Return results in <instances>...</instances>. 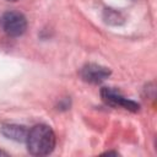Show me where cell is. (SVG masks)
Returning a JSON list of instances; mask_svg holds the SVG:
<instances>
[{
    "mask_svg": "<svg viewBox=\"0 0 157 157\" xmlns=\"http://www.w3.org/2000/svg\"><path fill=\"white\" fill-rule=\"evenodd\" d=\"M0 27L9 37H20L27 29V20L21 12L7 11L0 17Z\"/></svg>",
    "mask_w": 157,
    "mask_h": 157,
    "instance_id": "7a4b0ae2",
    "label": "cell"
},
{
    "mask_svg": "<svg viewBox=\"0 0 157 157\" xmlns=\"http://www.w3.org/2000/svg\"><path fill=\"white\" fill-rule=\"evenodd\" d=\"M0 155H4V156H6V155H7V153H6V152H4V151H1V150H0Z\"/></svg>",
    "mask_w": 157,
    "mask_h": 157,
    "instance_id": "8992f818",
    "label": "cell"
},
{
    "mask_svg": "<svg viewBox=\"0 0 157 157\" xmlns=\"http://www.w3.org/2000/svg\"><path fill=\"white\" fill-rule=\"evenodd\" d=\"M109 75H110V71L107 67L97 64H87L81 70L82 78L90 83H99L104 81Z\"/></svg>",
    "mask_w": 157,
    "mask_h": 157,
    "instance_id": "277c9868",
    "label": "cell"
},
{
    "mask_svg": "<svg viewBox=\"0 0 157 157\" xmlns=\"http://www.w3.org/2000/svg\"><path fill=\"white\" fill-rule=\"evenodd\" d=\"M27 148L33 156H47L55 147V135L54 131L44 124L34 125L26 137Z\"/></svg>",
    "mask_w": 157,
    "mask_h": 157,
    "instance_id": "6da1fadb",
    "label": "cell"
},
{
    "mask_svg": "<svg viewBox=\"0 0 157 157\" xmlns=\"http://www.w3.org/2000/svg\"><path fill=\"white\" fill-rule=\"evenodd\" d=\"M9 1H17V0H9Z\"/></svg>",
    "mask_w": 157,
    "mask_h": 157,
    "instance_id": "52a82bcc",
    "label": "cell"
},
{
    "mask_svg": "<svg viewBox=\"0 0 157 157\" xmlns=\"http://www.w3.org/2000/svg\"><path fill=\"white\" fill-rule=\"evenodd\" d=\"M1 131L6 137L15 141H26L27 132H28L25 129V126H21V125H4Z\"/></svg>",
    "mask_w": 157,
    "mask_h": 157,
    "instance_id": "5b68a950",
    "label": "cell"
},
{
    "mask_svg": "<svg viewBox=\"0 0 157 157\" xmlns=\"http://www.w3.org/2000/svg\"><path fill=\"white\" fill-rule=\"evenodd\" d=\"M101 94H102V98L105 103L110 104V105H114V107H123L125 109H129V110H132V112H136L139 109V104H136L135 102L125 98L120 92H118L117 90H113V88H109V87H104L102 91H101Z\"/></svg>",
    "mask_w": 157,
    "mask_h": 157,
    "instance_id": "3957f363",
    "label": "cell"
}]
</instances>
